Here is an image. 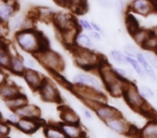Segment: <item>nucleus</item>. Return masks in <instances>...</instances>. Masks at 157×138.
<instances>
[{
  "instance_id": "1",
  "label": "nucleus",
  "mask_w": 157,
  "mask_h": 138,
  "mask_svg": "<svg viewBox=\"0 0 157 138\" xmlns=\"http://www.w3.org/2000/svg\"><path fill=\"white\" fill-rule=\"evenodd\" d=\"M15 42L21 50L33 55L49 49L48 39L35 28L17 31L15 34Z\"/></svg>"
},
{
  "instance_id": "21",
  "label": "nucleus",
  "mask_w": 157,
  "mask_h": 138,
  "mask_svg": "<svg viewBox=\"0 0 157 138\" xmlns=\"http://www.w3.org/2000/svg\"><path fill=\"white\" fill-rule=\"evenodd\" d=\"M9 70L13 72L14 74H17V76H23V74L25 72V70H26L25 64H24V57H23V56H21L20 54L12 55Z\"/></svg>"
},
{
  "instance_id": "36",
  "label": "nucleus",
  "mask_w": 157,
  "mask_h": 138,
  "mask_svg": "<svg viewBox=\"0 0 157 138\" xmlns=\"http://www.w3.org/2000/svg\"><path fill=\"white\" fill-rule=\"evenodd\" d=\"M144 55H145L147 62L151 64V66L157 70V53L156 52H153V51H145Z\"/></svg>"
},
{
  "instance_id": "46",
  "label": "nucleus",
  "mask_w": 157,
  "mask_h": 138,
  "mask_svg": "<svg viewBox=\"0 0 157 138\" xmlns=\"http://www.w3.org/2000/svg\"><path fill=\"white\" fill-rule=\"evenodd\" d=\"M53 1L56 5H58L59 7H62V8H67L69 3V0H53Z\"/></svg>"
},
{
  "instance_id": "9",
  "label": "nucleus",
  "mask_w": 157,
  "mask_h": 138,
  "mask_svg": "<svg viewBox=\"0 0 157 138\" xmlns=\"http://www.w3.org/2000/svg\"><path fill=\"white\" fill-rule=\"evenodd\" d=\"M38 93L44 101H48V103H60L61 101V95L58 89L48 79L44 81V83L38 90Z\"/></svg>"
},
{
  "instance_id": "27",
  "label": "nucleus",
  "mask_w": 157,
  "mask_h": 138,
  "mask_svg": "<svg viewBox=\"0 0 157 138\" xmlns=\"http://www.w3.org/2000/svg\"><path fill=\"white\" fill-rule=\"evenodd\" d=\"M67 9L76 14H83L88 11V1L87 0H69Z\"/></svg>"
},
{
  "instance_id": "25",
  "label": "nucleus",
  "mask_w": 157,
  "mask_h": 138,
  "mask_svg": "<svg viewBox=\"0 0 157 138\" xmlns=\"http://www.w3.org/2000/svg\"><path fill=\"white\" fill-rule=\"evenodd\" d=\"M44 133L46 138H67L63 129H61V125L49 124L44 127Z\"/></svg>"
},
{
  "instance_id": "3",
  "label": "nucleus",
  "mask_w": 157,
  "mask_h": 138,
  "mask_svg": "<svg viewBox=\"0 0 157 138\" xmlns=\"http://www.w3.org/2000/svg\"><path fill=\"white\" fill-rule=\"evenodd\" d=\"M123 98L125 99L126 103L134 111L138 112H144L148 108V105L146 103V99L141 95L139 91V86H136L133 82L129 81L127 84V88L123 95Z\"/></svg>"
},
{
  "instance_id": "50",
  "label": "nucleus",
  "mask_w": 157,
  "mask_h": 138,
  "mask_svg": "<svg viewBox=\"0 0 157 138\" xmlns=\"http://www.w3.org/2000/svg\"><path fill=\"white\" fill-rule=\"evenodd\" d=\"M3 80H5V79H3V76H2V74H1V72H0V84H1V82H2Z\"/></svg>"
},
{
  "instance_id": "15",
  "label": "nucleus",
  "mask_w": 157,
  "mask_h": 138,
  "mask_svg": "<svg viewBox=\"0 0 157 138\" xmlns=\"http://www.w3.org/2000/svg\"><path fill=\"white\" fill-rule=\"evenodd\" d=\"M40 123L38 119H27V118H21L17 124L15 125L17 129L25 134H33L40 127Z\"/></svg>"
},
{
  "instance_id": "29",
  "label": "nucleus",
  "mask_w": 157,
  "mask_h": 138,
  "mask_svg": "<svg viewBox=\"0 0 157 138\" xmlns=\"http://www.w3.org/2000/svg\"><path fill=\"white\" fill-rule=\"evenodd\" d=\"M151 34V29H147V28H143L141 27L140 29L136 30L134 34H131V38L139 46H141L144 44V42L147 40V38L150 37Z\"/></svg>"
},
{
  "instance_id": "16",
  "label": "nucleus",
  "mask_w": 157,
  "mask_h": 138,
  "mask_svg": "<svg viewBox=\"0 0 157 138\" xmlns=\"http://www.w3.org/2000/svg\"><path fill=\"white\" fill-rule=\"evenodd\" d=\"M79 31H80V27L78 25L71 28V29L65 30V31L59 32L62 43L68 49H73L75 46V41H76V37Z\"/></svg>"
},
{
  "instance_id": "7",
  "label": "nucleus",
  "mask_w": 157,
  "mask_h": 138,
  "mask_svg": "<svg viewBox=\"0 0 157 138\" xmlns=\"http://www.w3.org/2000/svg\"><path fill=\"white\" fill-rule=\"evenodd\" d=\"M52 23L56 26V30L59 32L65 31V30L71 29V28L75 27V26H78V21L75 19L74 16L71 13H68V12L64 11L56 12L53 16Z\"/></svg>"
},
{
  "instance_id": "40",
  "label": "nucleus",
  "mask_w": 157,
  "mask_h": 138,
  "mask_svg": "<svg viewBox=\"0 0 157 138\" xmlns=\"http://www.w3.org/2000/svg\"><path fill=\"white\" fill-rule=\"evenodd\" d=\"M114 70H115L116 74L118 76V78L120 79H124V80H130L129 78V72L126 70V69H123V68H119V67H114Z\"/></svg>"
},
{
  "instance_id": "37",
  "label": "nucleus",
  "mask_w": 157,
  "mask_h": 138,
  "mask_svg": "<svg viewBox=\"0 0 157 138\" xmlns=\"http://www.w3.org/2000/svg\"><path fill=\"white\" fill-rule=\"evenodd\" d=\"M139 91H140L141 95L146 99V100H147V99H150V98H153V97H154V95H155L152 89H151L150 86H147V85H144V84L139 86Z\"/></svg>"
},
{
  "instance_id": "44",
  "label": "nucleus",
  "mask_w": 157,
  "mask_h": 138,
  "mask_svg": "<svg viewBox=\"0 0 157 138\" xmlns=\"http://www.w3.org/2000/svg\"><path fill=\"white\" fill-rule=\"evenodd\" d=\"M21 119V118L19 117V115L16 114L15 112H13V113H11V114L8 117V121H9L11 124H13V125H16L17 124V122H19V120Z\"/></svg>"
},
{
  "instance_id": "13",
  "label": "nucleus",
  "mask_w": 157,
  "mask_h": 138,
  "mask_svg": "<svg viewBox=\"0 0 157 138\" xmlns=\"http://www.w3.org/2000/svg\"><path fill=\"white\" fill-rule=\"evenodd\" d=\"M23 78L26 81V83L29 85V88H32L35 91L39 90L44 81L46 80V78L35 69H26L25 72L23 74Z\"/></svg>"
},
{
  "instance_id": "45",
  "label": "nucleus",
  "mask_w": 157,
  "mask_h": 138,
  "mask_svg": "<svg viewBox=\"0 0 157 138\" xmlns=\"http://www.w3.org/2000/svg\"><path fill=\"white\" fill-rule=\"evenodd\" d=\"M89 36L92 38L93 41H100V40L102 39V34L99 31H95V30L89 31Z\"/></svg>"
},
{
  "instance_id": "23",
  "label": "nucleus",
  "mask_w": 157,
  "mask_h": 138,
  "mask_svg": "<svg viewBox=\"0 0 157 138\" xmlns=\"http://www.w3.org/2000/svg\"><path fill=\"white\" fill-rule=\"evenodd\" d=\"M136 60H139V63L142 65V67L144 68V70H145L146 72V76L148 77V78L151 79V80L153 81V82H156L157 81V76H156V71H155V69L153 68L152 66H151V64L147 62V60H146L145 55H144V53H141V52H139L138 54H136Z\"/></svg>"
},
{
  "instance_id": "28",
  "label": "nucleus",
  "mask_w": 157,
  "mask_h": 138,
  "mask_svg": "<svg viewBox=\"0 0 157 138\" xmlns=\"http://www.w3.org/2000/svg\"><path fill=\"white\" fill-rule=\"evenodd\" d=\"M26 103H28L27 97H26L24 94H22V93L17 95V96L13 97V98L6 100V105H7V107H9V108L13 111H15L16 109L23 107L24 105H26Z\"/></svg>"
},
{
  "instance_id": "26",
  "label": "nucleus",
  "mask_w": 157,
  "mask_h": 138,
  "mask_svg": "<svg viewBox=\"0 0 157 138\" xmlns=\"http://www.w3.org/2000/svg\"><path fill=\"white\" fill-rule=\"evenodd\" d=\"M125 25H126V28H127V31L129 32L130 36H131L132 34H134L138 29L141 28L139 21L136 20V17L131 12H127V13L125 14Z\"/></svg>"
},
{
  "instance_id": "10",
  "label": "nucleus",
  "mask_w": 157,
  "mask_h": 138,
  "mask_svg": "<svg viewBox=\"0 0 157 138\" xmlns=\"http://www.w3.org/2000/svg\"><path fill=\"white\" fill-rule=\"evenodd\" d=\"M74 85L78 86H86V88H92L98 91H102V84L100 83L99 79L88 72H79L75 74L73 78Z\"/></svg>"
},
{
  "instance_id": "19",
  "label": "nucleus",
  "mask_w": 157,
  "mask_h": 138,
  "mask_svg": "<svg viewBox=\"0 0 157 138\" xmlns=\"http://www.w3.org/2000/svg\"><path fill=\"white\" fill-rule=\"evenodd\" d=\"M129 81L130 80H124V79L118 78L115 82L112 83V84L109 85V86H107L105 90H106L107 93L113 97H123Z\"/></svg>"
},
{
  "instance_id": "54",
  "label": "nucleus",
  "mask_w": 157,
  "mask_h": 138,
  "mask_svg": "<svg viewBox=\"0 0 157 138\" xmlns=\"http://www.w3.org/2000/svg\"><path fill=\"white\" fill-rule=\"evenodd\" d=\"M156 53H157V52H156Z\"/></svg>"
},
{
  "instance_id": "6",
  "label": "nucleus",
  "mask_w": 157,
  "mask_h": 138,
  "mask_svg": "<svg viewBox=\"0 0 157 138\" xmlns=\"http://www.w3.org/2000/svg\"><path fill=\"white\" fill-rule=\"evenodd\" d=\"M104 124H105V126H106L109 131L114 132V133L118 134V135L132 136V131H133L132 126L129 124V122H128L125 118H123L121 114L109 120V121H106Z\"/></svg>"
},
{
  "instance_id": "32",
  "label": "nucleus",
  "mask_w": 157,
  "mask_h": 138,
  "mask_svg": "<svg viewBox=\"0 0 157 138\" xmlns=\"http://www.w3.org/2000/svg\"><path fill=\"white\" fill-rule=\"evenodd\" d=\"M142 49H144L145 51L157 52V27L151 28L150 37L144 42V44L142 45Z\"/></svg>"
},
{
  "instance_id": "47",
  "label": "nucleus",
  "mask_w": 157,
  "mask_h": 138,
  "mask_svg": "<svg viewBox=\"0 0 157 138\" xmlns=\"http://www.w3.org/2000/svg\"><path fill=\"white\" fill-rule=\"evenodd\" d=\"M82 113L83 115H85L86 119H88V120H91L92 119V112H91V110L89 108H82Z\"/></svg>"
},
{
  "instance_id": "18",
  "label": "nucleus",
  "mask_w": 157,
  "mask_h": 138,
  "mask_svg": "<svg viewBox=\"0 0 157 138\" xmlns=\"http://www.w3.org/2000/svg\"><path fill=\"white\" fill-rule=\"evenodd\" d=\"M61 129L65 133L67 138H85L86 133L80 124H68V123H62Z\"/></svg>"
},
{
  "instance_id": "49",
  "label": "nucleus",
  "mask_w": 157,
  "mask_h": 138,
  "mask_svg": "<svg viewBox=\"0 0 157 138\" xmlns=\"http://www.w3.org/2000/svg\"><path fill=\"white\" fill-rule=\"evenodd\" d=\"M109 138H117V136H118V134H116V133H114V132H112V131H109Z\"/></svg>"
},
{
  "instance_id": "11",
  "label": "nucleus",
  "mask_w": 157,
  "mask_h": 138,
  "mask_svg": "<svg viewBox=\"0 0 157 138\" xmlns=\"http://www.w3.org/2000/svg\"><path fill=\"white\" fill-rule=\"evenodd\" d=\"M93 112L95 113L98 118H99L101 121H103L104 123L109 121V120L113 119V118L117 117V115L121 114L119 112V110L115 108V107L111 106L107 103H99L95 107H93Z\"/></svg>"
},
{
  "instance_id": "51",
  "label": "nucleus",
  "mask_w": 157,
  "mask_h": 138,
  "mask_svg": "<svg viewBox=\"0 0 157 138\" xmlns=\"http://www.w3.org/2000/svg\"><path fill=\"white\" fill-rule=\"evenodd\" d=\"M0 138H9L8 136H0Z\"/></svg>"
},
{
  "instance_id": "20",
  "label": "nucleus",
  "mask_w": 157,
  "mask_h": 138,
  "mask_svg": "<svg viewBox=\"0 0 157 138\" xmlns=\"http://www.w3.org/2000/svg\"><path fill=\"white\" fill-rule=\"evenodd\" d=\"M60 118L63 123L68 124H80V118L73 109L67 106H62L60 108Z\"/></svg>"
},
{
  "instance_id": "41",
  "label": "nucleus",
  "mask_w": 157,
  "mask_h": 138,
  "mask_svg": "<svg viewBox=\"0 0 157 138\" xmlns=\"http://www.w3.org/2000/svg\"><path fill=\"white\" fill-rule=\"evenodd\" d=\"M100 7L104 9H112L114 8V1L113 0H97Z\"/></svg>"
},
{
  "instance_id": "43",
  "label": "nucleus",
  "mask_w": 157,
  "mask_h": 138,
  "mask_svg": "<svg viewBox=\"0 0 157 138\" xmlns=\"http://www.w3.org/2000/svg\"><path fill=\"white\" fill-rule=\"evenodd\" d=\"M10 132V127L8 126L7 123L0 121V136H7Z\"/></svg>"
},
{
  "instance_id": "39",
  "label": "nucleus",
  "mask_w": 157,
  "mask_h": 138,
  "mask_svg": "<svg viewBox=\"0 0 157 138\" xmlns=\"http://www.w3.org/2000/svg\"><path fill=\"white\" fill-rule=\"evenodd\" d=\"M78 25L80 27V29H83L86 31H92V25H91V22H89L88 20L86 19H79L78 20Z\"/></svg>"
},
{
  "instance_id": "42",
  "label": "nucleus",
  "mask_w": 157,
  "mask_h": 138,
  "mask_svg": "<svg viewBox=\"0 0 157 138\" xmlns=\"http://www.w3.org/2000/svg\"><path fill=\"white\" fill-rule=\"evenodd\" d=\"M24 64H25L26 69H35L36 63L32 57H24Z\"/></svg>"
},
{
  "instance_id": "48",
  "label": "nucleus",
  "mask_w": 157,
  "mask_h": 138,
  "mask_svg": "<svg viewBox=\"0 0 157 138\" xmlns=\"http://www.w3.org/2000/svg\"><path fill=\"white\" fill-rule=\"evenodd\" d=\"M91 25H92V29L95 30V31H99L101 32V34H103V29L101 28V26L99 25V24H97L95 22H91Z\"/></svg>"
},
{
  "instance_id": "33",
  "label": "nucleus",
  "mask_w": 157,
  "mask_h": 138,
  "mask_svg": "<svg viewBox=\"0 0 157 138\" xmlns=\"http://www.w3.org/2000/svg\"><path fill=\"white\" fill-rule=\"evenodd\" d=\"M36 13H37V16L40 20L44 22H52L53 20L54 14L56 13L54 10H52V8L49 7H39L36 9Z\"/></svg>"
},
{
  "instance_id": "53",
  "label": "nucleus",
  "mask_w": 157,
  "mask_h": 138,
  "mask_svg": "<svg viewBox=\"0 0 157 138\" xmlns=\"http://www.w3.org/2000/svg\"><path fill=\"white\" fill-rule=\"evenodd\" d=\"M13 1H17V0H13Z\"/></svg>"
},
{
  "instance_id": "30",
  "label": "nucleus",
  "mask_w": 157,
  "mask_h": 138,
  "mask_svg": "<svg viewBox=\"0 0 157 138\" xmlns=\"http://www.w3.org/2000/svg\"><path fill=\"white\" fill-rule=\"evenodd\" d=\"M126 60H127V64L129 66L132 67L133 71L138 74L141 79H146V72L144 70V68L142 67V65L139 63V60H136V57H132V56H128L126 55Z\"/></svg>"
},
{
  "instance_id": "22",
  "label": "nucleus",
  "mask_w": 157,
  "mask_h": 138,
  "mask_svg": "<svg viewBox=\"0 0 157 138\" xmlns=\"http://www.w3.org/2000/svg\"><path fill=\"white\" fill-rule=\"evenodd\" d=\"M138 138H157V120L148 121L143 129L139 131Z\"/></svg>"
},
{
  "instance_id": "34",
  "label": "nucleus",
  "mask_w": 157,
  "mask_h": 138,
  "mask_svg": "<svg viewBox=\"0 0 157 138\" xmlns=\"http://www.w3.org/2000/svg\"><path fill=\"white\" fill-rule=\"evenodd\" d=\"M109 56H111V58L116 63V64L120 65V66H123V65H128L127 60H126V54L123 53V52H120V51L111 50Z\"/></svg>"
},
{
  "instance_id": "17",
  "label": "nucleus",
  "mask_w": 157,
  "mask_h": 138,
  "mask_svg": "<svg viewBox=\"0 0 157 138\" xmlns=\"http://www.w3.org/2000/svg\"><path fill=\"white\" fill-rule=\"evenodd\" d=\"M14 112L20 118H27V119H39L40 109L36 105L33 103H26L21 108L16 109Z\"/></svg>"
},
{
  "instance_id": "2",
  "label": "nucleus",
  "mask_w": 157,
  "mask_h": 138,
  "mask_svg": "<svg viewBox=\"0 0 157 138\" xmlns=\"http://www.w3.org/2000/svg\"><path fill=\"white\" fill-rule=\"evenodd\" d=\"M72 51L75 64L87 72L93 71V70L98 71L99 67L105 60L103 55L93 49H80L75 46L72 49Z\"/></svg>"
},
{
  "instance_id": "31",
  "label": "nucleus",
  "mask_w": 157,
  "mask_h": 138,
  "mask_svg": "<svg viewBox=\"0 0 157 138\" xmlns=\"http://www.w3.org/2000/svg\"><path fill=\"white\" fill-rule=\"evenodd\" d=\"M12 54L7 49V46L0 42V68L9 69L11 63Z\"/></svg>"
},
{
  "instance_id": "35",
  "label": "nucleus",
  "mask_w": 157,
  "mask_h": 138,
  "mask_svg": "<svg viewBox=\"0 0 157 138\" xmlns=\"http://www.w3.org/2000/svg\"><path fill=\"white\" fill-rule=\"evenodd\" d=\"M114 8L119 15L125 16L128 12V5H126L125 0H114Z\"/></svg>"
},
{
  "instance_id": "12",
  "label": "nucleus",
  "mask_w": 157,
  "mask_h": 138,
  "mask_svg": "<svg viewBox=\"0 0 157 138\" xmlns=\"http://www.w3.org/2000/svg\"><path fill=\"white\" fill-rule=\"evenodd\" d=\"M17 12V5L13 0H2L0 2V25L8 24L12 16Z\"/></svg>"
},
{
  "instance_id": "24",
  "label": "nucleus",
  "mask_w": 157,
  "mask_h": 138,
  "mask_svg": "<svg viewBox=\"0 0 157 138\" xmlns=\"http://www.w3.org/2000/svg\"><path fill=\"white\" fill-rule=\"evenodd\" d=\"M75 46L80 49H93V50H95L94 45H93L92 38L89 34H86L81 31H79L78 34H77L76 41H75Z\"/></svg>"
},
{
  "instance_id": "14",
  "label": "nucleus",
  "mask_w": 157,
  "mask_h": 138,
  "mask_svg": "<svg viewBox=\"0 0 157 138\" xmlns=\"http://www.w3.org/2000/svg\"><path fill=\"white\" fill-rule=\"evenodd\" d=\"M21 94L20 89L10 80H3L0 84V97L5 100L11 99Z\"/></svg>"
},
{
  "instance_id": "5",
  "label": "nucleus",
  "mask_w": 157,
  "mask_h": 138,
  "mask_svg": "<svg viewBox=\"0 0 157 138\" xmlns=\"http://www.w3.org/2000/svg\"><path fill=\"white\" fill-rule=\"evenodd\" d=\"M128 12L141 16H150L157 12L154 0H130L128 3Z\"/></svg>"
},
{
  "instance_id": "4",
  "label": "nucleus",
  "mask_w": 157,
  "mask_h": 138,
  "mask_svg": "<svg viewBox=\"0 0 157 138\" xmlns=\"http://www.w3.org/2000/svg\"><path fill=\"white\" fill-rule=\"evenodd\" d=\"M35 57L37 58L38 62L47 68V70L51 71L52 74H60L64 69V60H63L62 56L59 53L51 51L49 49L44 51H41L39 53L35 55Z\"/></svg>"
},
{
  "instance_id": "38",
  "label": "nucleus",
  "mask_w": 157,
  "mask_h": 138,
  "mask_svg": "<svg viewBox=\"0 0 157 138\" xmlns=\"http://www.w3.org/2000/svg\"><path fill=\"white\" fill-rule=\"evenodd\" d=\"M124 53L128 56H132V57H136V54L139 53V50L136 45L131 43H127L124 45Z\"/></svg>"
},
{
  "instance_id": "52",
  "label": "nucleus",
  "mask_w": 157,
  "mask_h": 138,
  "mask_svg": "<svg viewBox=\"0 0 157 138\" xmlns=\"http://www.w3.org/2000/svg\"><path fill=\"white\" fill-rule=\"evenodd\" d=\"M154 2H155V5H156V8H157V0H154Z\"/></svg>"
},
{
  "instance_id": "8",
  "label": "nucleus",
  "mask_w": 157,
  "mask_h": 138,
  "mask_svg": "<svg viewBox=\"0 0 157 138\" xmlns=\"http://www.w3.org/2000/svg\"><path fill=\"white\" fill-rule=\"evenodd\" d=\"M8 28L12 31H20V30L24 29H30L34 28V22H33V17L26 16L22 13L16 12L13 16H12L10 21L8 22Z\"/></svg>"
}]
</instances>
